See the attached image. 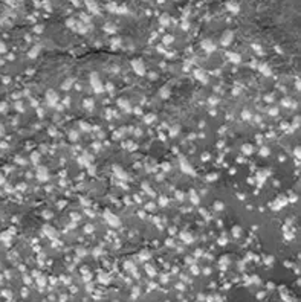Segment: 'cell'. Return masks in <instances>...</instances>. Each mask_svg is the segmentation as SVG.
Masks as SVG:
<instances>
[{
  "label": "cell",
  "instance_id": "cell-1",
  "mask_svg": "<svg viewBox=\"0 0 301 302\" xmlns=\"http://www.w3.org/2000/svg\"><path fill=\"white\" fill-rule=\"evenodd\" d=\"M131 66H133V70L138 75H144L145 73V67H144V64H142V61H141V60L131 61Z\"/></svg>",
  "mask_w": 301,
  "mask_h": 302
},
{
  "label": "cell",
  "instance_id": "cell-2",
  "mask_svg": "<svg viewBox=\"0 0 301 302\" xmlns=\"http://www.w3.org/2000/svg\"><path fill=\"white\" fill-rule=\"evenodd\" d=\"M90 84H92V87L95 88L96 92H102V86H101V83H100L98 75H92V78H90Z\"/></svg>",
  "mask_w": 301,
  "mask_h": 302
},
{
  "label": "cell",
  "instance_id": "cell-3",
  "mask_svg": "<svg viewBox=\"0 0 301 302\" xmlns=\"http://www.w3.org/2000/svg\"><path fill=\"white\" fill-rule=\"evenodd\" d=\"M105 220H109V223H110L112 226H119V220L115 217V215L109 214V212H105Z\"/></svg>",
  "mask_w": 301,
  "mask_h": 302
},
{
  "label": "cell",
  "instance_id": "cell-4",
  "mask_svg": "<svg viewBox=\"0 0 301 302\" xmlns=\"http://www.w3.org/2000/svg\"><path fill=\"white\" fill-rule=\"evenodd\" d=\"M231 40H232V32H229V31H228V32H225L223 38H222V44H225V46H226V44L231 43Z\"/></svg>",
  "mask_w": 301,
  "mask_h": 302
},
{
  "label": "cell",
  "instance_id": "cell-5",
  "mask_svg": "<svg viewBox=\"0 0 301 302\" xmlns=\"http://www.w3.org/2000/svg\"><path fill=\"white\" fill-rule=\"evenodd\" d=\"M46 96H48V99H49V104H54V102L58 99L57 93H55V92H52V90H50V92H48V95H46Z\"/></svg>",
  "mask_w": 301,
  "mask_h": 302
},
{
  "label": "cell",
  "instance_id": "cell-6",
  "mask_svg": "<svg viewBox=\"0 0 301 302\" xmlns=\"http://www.w3.org/2000/svg\"><path fill=\"white\" fill-rule=\"evenodd\" d=\"M38 179H40V180H48V173H46L45 170H40V173H38Z\"/></svg>",
  "mask_w": 301,
  "mask_h": 302
},
{
  "label": "cell",
  "instance_id": "cell-7",
  "mask_svg": "<svg viewBox=\"0 0 301 302\" xmlns=\"http://www.w3.org/2000/svg\"><path fill=\"white\" fill-rule=\"evenodd\" d=\"M196 76H197V79H200L202 83H206V78H205V75H203L200 70H196Z\"/></svg>",
  "mask_w": 301,
  "mask_h": 302
},
{
  "label": "cell",
  "instance_id": "cell-8",
  "mask_svg": "<svg viewBox=\"0 0 301 302\" xmlns=\"http://www.w3.org/2000/svg\"><path fill=\"white\" fill-rule=\"evenodd\" d=\"M260 70L264 73V75H271V70H269V67L266 66V64H261V67H260Z\"/></svg>",
  "mask_w": 301,
  "mask_h": 302
},
{
  "label": "cell",
  "instance_id": "cell-9",
  "mask_svg": "<svg viewBox=\"0 0 301 302\" xmlns=\"http://www.w3.org/2000/svg\"><path fill=\"white\" fill-rule=\"evenodd\" d=\"M242 150H243L245 154H251V153H252V147H251V145H243Z\"/></svg>",
  "mask_w": 301,
  "mask_h": 302
},
{
  "label": "cell",
  "instance_id": "cell-10",
  "mask_svg": "<svg viewBox=\"0 0 301 302\" xmlns=\"http://www.w3.org/2000/svg\"><path fill=\"white\" fill-rule=\"evenodd\" d=\"M203 47H205L206 50H212V49H214V46H212V44L209 43V40H206L205 43H203Z\"/></svg>",
  "mask_w": 301,
  "mask_h": 302
},
{
  "label": "cell",
  "instance_id": "cell-11",
  "mask_svg": "<svg viewBox=\"0 0 301 302\" xmlns=\"http://www.w3.org/2000/svg\"><path fill=\"white\" fill-rule=\"evenodd\" d=\"M228 58H229V60H232V61H235V63H238V61H240V57H238V55H234V54H228Z\"/></svg>",
  "mask_w": 301,
  "mask_h": 302
},
{
  "label": "cell",
  "instance_id": "cell-12",
  "mask_svg": "<svg viewBox=\"0 0 301 302\" xmlns=\"http://www.w3.org/2000/svg\"><path fill=\"white\" fill-rule=\"evenodd\" d=\"M115 173L118 174V177H122V179L125 177V175H124V173H122V170H118V166H115Z\"/></svg>",
  "mask_w": 301,
  "mask_h": 302
},
{
  "label": "cell",
  "instance_id": "cell-13",
  "mask_svg": "<svg viewBox=\"0 0 301 302\" xmlns=\"http://www.w3.org/2000/svg\"><path fill=\"white\" fill-rule=\"evenodd\" d=\"M191 201H193V203H199V200H197V195L194 194V192H191Z\"/></svg>",
  "mask_w": 301,
  "mask_h": 302
},
{
  "label": "cell",
  "instance_id": "cell-14",
  "mask_svg": "<svg viewBox=\"0 0 301 302\" xmlns=\"http://www.w3.org/2000/svg\"><path fill=\"white\" fill-rule=\"evenodd\" d=\"M84 102H86L84 105H86L87 108H92V101H89V99H87V101H84Z\"/></svg>",
  "mask_w": 301,
  "mask_h": 302
},
{
  "label": "cell",
  "instance_id": "cell-15",
  "mask_svg": "<svg viewBox=\"0 0 301 302\" xmlns=\"http://www.w3.org/2000/svg\"><path fill=\"white\" fill-rule=\"evenodd\" d=\"M283 104L286 105V107H289V105H292V101H289V99H284L283 101Z\"/></svg>",
  "mask_w": 301,
  "mask_h": 302
},
{
  "label": "cell",
  "instance_id": "cell-16",
  "mask_svg": "<svg viewBox=\"0 0 301 302\" xmlns=\"http://www.w3.org/2000/svg\"><path fill=\"white\" fill-rule=\"evenodd\" d=\"M261 154H263V156L269 154V150H268V148H263V150H261Z\"/></svg>",
  "mask_w": 301,
  "mask_h": 302
},
{
  "label": "cell",
  "instance_id": "cell-17",
  "mask_svg": "<svg viewBox=\"0 0 301 302\" xmlns=\"http://www.w3.org/2000/svg\"><path fill=\"white\" fill-rule=\"evenodd\" d=\"M171 40H173V37H165V38H164V41H165L167 44H168V43H171Z\"/></svg>",
  "mask_w": 301,
  "mask_h": 302
},
{
  "label": "cell",
  "instance_id": "cell-18",
  "mask_svg": "<svg viewBox=\"0 0 301 302\" xmlns=\"http://www.w3.org/2000/svg\"><path fill=\"white\" fill-rule=\"evenodd\" d=\"M70 84H72V81H70V79H67V81L64 83V86H63V87H64V88H67V87H69Z\"/></svg>",
  "mask_w": 301,
  "mask_h": 302
},
{
  "label": "cell",
  "instance_id": "cell-19",
  "mask_svg": "<svg viewBox=\"0 0 301 302\" xmlns=\"http://www.w3.org/2000/svg\"><path fill=\"white\" fill-rule=\"evenodd\" d=\"M277 111H278L277 108H272V110H271V114H272V116H275V114H277Z\"/></svg>",
  "mask_w": 301,
  "mask_h": 302
},
{
  "label": "cell",
  "instance_id": "cell-20",
  "mask_svg": "<svg viewBox=\"0 0 301 302\" xmlns=\"http://www.w3.org/2000/svg\"><path fill=\"white\" fill-rule=\"evenodd\" d=\"M153 119H154V116H148V118H145V121H147V122H151Z\"/></svg>",
  "mask_w": 301,
  "mask_h": 302
},
{
  "label": "cell",
  "instance_id": "cell-21",
  "mask_svg": "<svg viewBox=\"0 0 301 302\" xmlns=\"http://www.w3.org/2000/svg\"><path fill=\"white\" fill-rule=\"evenodd\" d=\"M243 118H245V119H248V118H249V113H248V111H245V113H243Z\"/></svg>",
  "mask_w": 301,
  "mask_h": 302
}]
</instances>
